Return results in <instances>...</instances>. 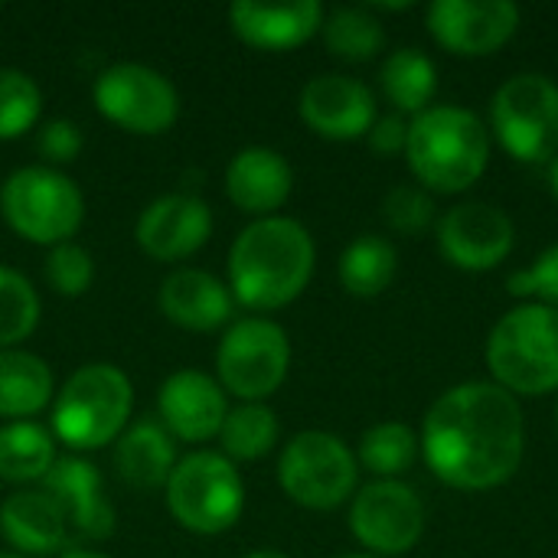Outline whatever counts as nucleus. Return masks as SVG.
<instances>
[{
	"label": "nucleus",
	"mask_w": 558,
	"mask_h": 558,
	"mask_svg": "<svg viewBox=\"0 0 558 558\" xmlns=\"http://www.w3.org/2000/svg\"><path fill=\"white\" fill-rule=\"evenodd\" d=\"M360 481V464L343 438L330 432L294 435L278 458V484L284 497L304 510H337L343 507Z\"/></svg>",
	"instance_id": "9"
},
{
	"label": "nucleus",
	"mask_w": 558,
	"mask_h": 558,
	"mask_svg": "<svg viewBox=\"0 0 558 558\" xmlns=\"http://www.w3.org/2000/svg\"><path fill=\"white\" fill-rule=\"evenodd\" d=\"M350 533L369 556H405L425 533V507L402 481L366 484L350 507Z\"/></svg>",
	"instance_id": "12"
},
{
	"label": "nucleus",
	"mask_w": 558,
	"mask_h": 558,
	"mask_svg": "<svg viewBox=\"0 0 558 558\" xmlns=\"http://www.w3.org/2000/svg\"><path fill=\"white\" fill-rule=\"evenodd\" d=\"M500 144L523 163H543L558 154V85L549 75L520 72L507 78L490 105Z\"/></svg>",
	"instance_id": "11"
},
{
	"label": "nucleus",
	"mask_w": 558,
	"mask_h": 558,
	"mask_svg": "<svg viewBox=\"0 0 558 558\" xmlns=\"http://www.w3.org/2000/svg\"><path fill=\"white\" fill-rule=\"evenodd\" d=\"M418 445L448 487L494 490L523 464L520 402L497 383H461L428 409Z\"/></svg>",
	"instance_id": "1"
},
{
	"label": "nucleus",
	"mask_w": 558,
	"mask_h": 558,
	"mask_svg": "<svg viewBox=\"0 0 558 558\" xmlns=\"http://www.w3.org/2000/svg\"><path fill=\"white\" fill-rule=\"evenodd\" d=\"M43 301L26 275L0 265V350H16L39 327Z\"/></svg>",
	"instance_id": "31"
},
{
	"label": "nucleus",
	"mask_w": 558,
	"mask_h": 558,
	"mask_svg": "<svg viewBox=\"0 0 558 558\" xmlns=\"http://www.w3.org/2000/svg\"><path fill=\"white\" fill-rule=\"evenodd\" d=\"M405 157L412 173L435 193H461L474 186L490 160L484 121L458 105H435L409 124Z\"/></svg>",
	"instance_id": "3"
},
{
	"label": "nucleus",
	"mask_w": 558,
	"mask_h": 558,
	"mask_svg": "<svg viewBox=\"0 0 558 558\" xmlns=\"http://www.w3.org/2000/svg\"><path fill=\"white\" fill-rule=\"evenodd\" d=\"M369 147L383 157H392V154H402L405 144H409V124L399 118V114H386V118H376V124L369 128Z\"/></svg>",
	"instance_id": "36"
},
{
	"label": "nucleus",
	"mask_w": 558,
	"mask_h": 558,
	"mask_svg": "<svg viewBox=\"0 0 558 558\" xmlns=\"http://www.w3.org/2000/svg\"><path fill=\"white\" fill-rule=\"evenodd\" d=\"M56 558H108V556H101V553H95V549H85V546H75V549H65L62 556H56Z\"/></svg>",
	"instance_id": "38"
},
{
	"label": "nucleus",
	"mask_w": 558,
	"mask_h": 558,
	"mask_svg": "<svg viewBox=\"0 0 558 558\" xmlns=\"http://www.w3.org/2000/svg\"><path fill=\"white\" fill-rule=\"evenodd\" d=\"M487 366L507 392L546 396L558 389V307L523 304L487 340Z\"/></svg>",
	"instance_id": "7"
},
{
	"label": "nucleus",
	"mask_w": 558,
	"mask_h": 558,
	"mask_svg": "<svg viewBox=\"0 0 558 558\" xmlns=\"http://www.w3.org/2000/svg\"><path fill=\"white\" fill-rule=\"evenodd\" d=\"M157 304L173 327L190 333H213L232 324L235 298L222 278L203 268H177L163 278Z\"/></svg>",
	"instance_id": "22"
},
{
	"label": "nucleus",
	"mask_w": 558,
	"mask_h": 558,
	"mask_svg": "<svg viewBox=\"0 0 558 558\" xmlns=\"http://www.w3.org/2000/svg\"><path fill=\"white\" fill-rule=\"evenodd\" d=\"M383 92L386 98L409 114H422L428 111V101L438 88V72L435 62L422 52V49H396L379 72Z\"/></svg>",
	"instance_id": "27"
},
{
	"label": "nucleus",
	"mask_w": 558,
	"mask_h": 558,
	"mask_svg": "<svg viewBox=\"0 0 558 558\" xmlns=\"http://www.w3.org/2000/svg\"><path fill=\"white\" fill-rule=\"evenodd\" d=\"M383 216L386 222L402 232V235H422L435 222V199L428 190L415 183H399L386 193L383 199Z\"/></svg>",
	"instance_id": "34"
},
{
	"label": "nucleus",
	"mask_w": 558,
	"mask_h": 558,
	"mask_svg": "<svg viewBox=\"0 0 558 558\" xmlns=\"http://www.w3.org/2000/svg\"><path fill=\"white\" fill-rule=\"evenodd\" d=\"M0 536L23 558H56L75 549L59 504L43 487H20L0 504Z\"/></svg>",
	"instance_id": "19"
},
{
	"label": "nucleus",
	"mask_w": 558,
	"mask_h": 558,
	"mask_svg": "<svg viewBox=\"0 0 558 558\" xmlns=\"http://www.w3.org/2000/svg\"><path fill=\"white\" fill-rule=\"evenodd\" d=\"M278 438H281L278 415L265 402H242V405L229 409L222 432H219L222 454L232 464L235 461H262L265 454L275 451Z\"/></svg>",
	"instance_id": "28"
},
{
	"label": "nucleus",
	"mask_w": 558,
	"mask_h": 558,
	"mask_svg": "<svg viewBox=\"0 0 558 558\" xmlns=\"http://www.w3.org/2000/svg\"><path fill=\"white\" fill-rule=\"evenodd\" d=\"M418 438L402 422H379L360 438V464L373 471L379 481H396L402 471H409L418 458Z\"/></svg>",
	"instance_id": "30"
},
{
	"label": "nucleus",
	"mask_w": 558,
	"mask_h": 558,
	"mask_svg": "<svg viewBox=\"0 0 558 558\" xmlns=\"http://www.w3.org/2000/svg\"><path fill=\"white\" fill-rule=\"evenodd\" d=\"M317 248L311 232L291 216L248 222L226 258V284L245 311L271 314L294 304L314 278Z\"/></svg>",
	"instance_id": "2"
},
{
	"label": "nucleus",
	"mask_w": 558,
	"mask_h": 558,
	"mask_svg": "<svg viewBox=\"0 0 558 558\" xmlns=\"http://www.w3.org/2000/svg\"><path fill=\"white\" fill-rule=\"evenodd\" d=\"M62 510L72 543H101L114 533V507L105 497L98 468L82 454H65L39 484Z\"/></svg>",
	"instance_id": "18"
},
{
	"label": "nucleus",
	"mask_w": 558,
	"mask_h": 558,
	"mask_svg": "<svg viewBox=\"0 0 558 558\" xmlns=\"http://www.w3.org/2000/svg\"><path fill=\"white\" fill-rule=\"evenodd\" d=\"M92 105L108 124L137 137L167 134L180 121L177 85L144 62H114L101 69L92 85Z\"/></svg>",
	"instance_id": "10"
},
{
	"label": "nucleus",
	"mask_w": 558,
	"mask_h": 558,
	"mask_svg": "<svg viewBox=\"0 0 558 558\" xmlns=\"http://www.w3.org/2000/svg\"><path fill=\"white\" fill-rule=\"evenodd\" d=\"M213 235V209L193 193H167L150 199L134 226L141 252L154 262L177 265L196 255Z\"/></svg>",
	"instance_id": "13"
},
{
	"label": "nucleus",
	"mask_w": 558,
	"mask_h": 558,
	"mask_svg": "<svg viewBox=\"0 0 558 558\" xmlns=\"http://www.w3.org/2000/svg\"><path fill=\"white\" fill-rule=\"evenodd\" d=\"M0 216L13 235L33 245H62L85 222V196L78 183L46 163L16 167L0 183Z\"/></svg>",
	"instance_id": "5"
},
{
	"label": "nucleus",
	"mask_w": 558,
	"mask_h": 558,
	"mask_svg": "<svg viewBox=\"0 0 558 558\" xmlns=\"http://www.w3.org/2000/svg\"><path fill=\"white\" fill-rule=\"evenodd\" d=\"M320 33L327 49L343 62H369L386 46L383 23L366 7H340L327 13Z\"/></svg>",
	"instance_id": "29"
},
{
	"label": "nucleus",
	"mask_w": 558,
	"mask_h": 558,
	"mask_svg": "<svg viewBox=\"0 0 558 558\" xmlns=\"http://www.w3.org/2000/svg\"><path fill=\"white\" fill-rule=\"evenodd\" d=\"M43 275L59 298H82L95 284V258L85 245L62 242L46 252Z\"/></svg>",
	"instance_id": "33"
},
{
	"label": "nucleus",
	"mask_w": 558,
	"mask_h": 558,
	"mask_svg": "<svg viewBox=\"0 0 558 558\" xmlns=\"http://www.w3.org/2000/svg\"><path fill=\"white\" fill-rule=\"evenodd\" d=\"M428 33L458 56H490L513 39L520 7L510 0H438L428 7Z\"/></svg>",
	"instance_id": "16"
},
{
	"label": "nucleus",
	"mask_w": 558,
	"mask_h": 558,
	"mask_svg": "<svg viewBox=\"0 0 558 558\" xmlns=\"http://www.w3.org/2000/svg\"><path fill=\"white\" fill-rule=\"evenodd\" d=\"M43 92L23 69L0 65V141H16L39 124Z\"/></svg>",
	"instance_id": "32"
},
{
	"label": "nucleus",
	"mask_w": 558,
	"mask_h": 558,
	"mask_svg": "<svg viewBox=\"0 0 558 558\" xmlns=\"http://www.w3.org/2000/svg\"><path fill=\"white\" fill-rule=\"evenodd\" d=\"M82 144H85L82 128L75 121H69V118H52L36 134L39 157L46 160V167H56V170L65 167V163H72L82 154Z\"/></svg>",
	"instance_id": "35"
},
{
	"label": "nucleus",
	"mask_w": 558,
	"mask_h": 558,
	"mask_svg": "<svg viewBox=\"0 0 558 558\" xmlns=\"http://www.w3.org/2000/svg\"><path fill=\"white\" fill-rule=\"evenodd\" d=\"M396 268H399V255L389 239L360 235L356 242L343 248L337 275H340V284L353 298H376L392 284Z\"/></svg>",
	"instance_id": "26"
},
{
	"label": "nucleus",
	"mask_w": 558,
	"mask_h": 558,
	"mask_svg": "<svg viewBox=\"0 0 558 558\" xmlns=\"http://www.w3.org/2000/svg\"><path fill=\"white\" fill-rule=\"evenodd\" d=\"M556 428H558V402H556Z\"/></svg>",
	"instance_id": "43"
},
{
	"label": "nucleus",
	"mask_w": 558,
	"mask_h": 558,
	"mask_svg": "<svg viewBox=\"0 0 558 558\" xmlns=\"http://www.w3.org/2000/svg\"><path fill=\"white\" fill-rule=\"evenodd\" d=\"M56 438L39 422H3L0 425V481L13 487H39L56 454Z\"/></svg>",
	"instance_id": "25"
},
{
	"label": "nucleus",
	"mask_w": 558,
	"mask_h": 558,
	"mask_svg": "<svg viewBox=\"0 0 558 558\" xmlns=\"http://www.w3.org/2000/svg\"><path fill=\"white\" fill-rule=\"evenodd\" d=\"M229 29L252 49L262 52H288L304 46L324 26V7L317 0L298 3H255L235 0L229 10Z\"/></svg>",
	"instance_id": "20"
},
{
	"label": "nucleus",
	"mask_w": 558,
	"mask_h": 558,
	"mask_svg": "<svg viewBox=\"0 0 558 558\" xmlns=\"http://www.w3.org/2000/svg\"><path fill=\"white\" fill-rule=\"evenodd\" d=\"M530 284H533V298H546L553 307L558 304V245L539 255V262L533 268H526Z\"/></svg>",
	"instance_id": "37"
},
{
	"label": "nucleus",
	"mask_w": 558,
	"mask_h": 558,
	"mask_svg": "<svg viewBox=\"0 0 558 558\" xmlns=\"http://www.w3.org/2000/svg\"><path fill=\"white\" fill-rule=\"evenodd\" d=\"M549 186H553V193H556L558 199V154L549 160Z\"/></svg>",
	"instance_id": "39"
},
{
	"label": "nucleus",
	"mask_w": 558,
	"mask_h": 558,
	"mask_svg": "<svg viewBox=\"0 0 558 558\" xmlns=\"http://www.w3.org/2000/svg\"><path fill=\"white\" fill-rule=\"evenodd\" d=\"M245 558H291V556H284V553H278V549H255V553H248Z\"/></svg>",
	"instance_id": "40"
},
{
	"label": "nucleus",
	"mask_w": 558,
	"mask_h": 558,
	"mask_svg": "<svg viewBox=\"0 0 558 558\" xmlns=\"http://www.w3.org/2000/svg\"><path fill=\"white\" fill-rule=\"evenodd\" d=\"M337 558H376V556H369V553H360V556H337Z\"/></svg>",
	"instance_id": "41"
},
{
	"label": "nucleus",
	"mask_w": 558,
	"mask_h": 558,
	"mask_svg": "<svg viewBox=\"0 0 558 558\" xmlns=\"http://www.w3.org/2000/svg\"><path fill=\"white\" fill-rule=\"evenodd\" d=\"M177 441L157 418H141L114 441V471L134 490H157L177 468Z\"/></svg>",
	"instance_id": "23"
},
{
	"label": "nucleus",
	"mask_w": 558,
	"mask_h": 558,
	"mask_svg": "<svg viewBox=\"0 0 558 558\" xmlns=\"http://www.w3.org/2000/svg\"><path fill=\"white\" fill-rule=\"evenodd\" d=\"M56 399L52 366L23 347L0 350V418L33 422Z\"/></svg>",
	"instance_id": "24"
},
{
	"label": "nucleus",
	"mask_w": 558,
	"mask_h": 558,
	"mask_svg": "<svg viewBox=\"0 0 558 558\" xmlns=\"http://www.w3.org/2000/svg\"><path fill=\"white\" fill-rule=\"evenodd\" d=\"M0 558H23V556H16V553H0Z\"/></svg>",
	"instance_id": "42"
},
{
	"label": "nucleus",
	"mask_w": 558,
	"mask_h": 558,
	"mask_svg": "<svg viewBox=\"0 0 558 558\" xmlns=\"http://www.w3.org/2000/svg\"><path fill=\"white\" fill-rule=\"evenodd\" d=\"M301 121L327 141H356L366 137L376 124V98L373 92L350 75L324 72L314 75L298 98Z\"/></svg>",
	"instance_id": "17"
},
{
	"label": "nucleus",
	"mask_w": 558,
	"mask_h": 558,
	"mask_svg": "<svg viewBox=\"0 0 558 558\" xmlns=\"http://www.w3.org/2000/svg\"><path fill=\"white\" fill-rule=\"evenodd\" d=\"M229 203L255 219L278 216V209L288 203L294 190V170L284 160V154L271 147H242L229 163L222 177Z\"/></svg>",
	"instance_id": "21"
},
{
	"label": "nucleus",
	"mask_w": 558,
	"mask_h": 558,
	"mask_svg": "<svg viewBox=\"0 0 558 558\" xmlns=\"http://www.w3.org/2000/svg\"><path fill=\"white\" fill-rule=\"evenodd\" d=\"M291 369L288 330L268 317H239L226 327L216 350V383L239 402L271 399Z\"/></svg>",
	"instance_id": "8"
},
{
	"label": "nucleus",
	"mask_w": 558,
	"mask_h": 558,
	"mask_svg": "<svg viewBox=\"0 0 558 558\" xmlns=\"http://www.w3.org/2000/svg\"><path fill=\"white\" fill-rule=\"evenodd\" d=\"M157 422L170 432L173 441L206 445L219 438L229 415V396L216 376L203 369H177L163 379L157 392Z\"/></svg>",
	"instance_id": "14"
},
{
	"label": "nucleus",
	"mask_w": 558,
	"mask_h": 558,
	"mask_svg": "<svg viewBox=\"0 0 558 558\" xmlns=\"http://www.w3.org/2000/svg\"><path fill=\"white\" fill-rule=\"evenodd\" d=\"M134 386L114 363L78 366L52 399V438L72 454L114 445L131 425Z\"/></svg>",
	"instance_id": "4"
},
{
	"label": "nucleus",
	"mask_w": 558,
	"mask_h": 558,
	"mask_svg": "<svg viewBox=\"0 0 558 558\" xmlns=\"http://www.w3.org/2000/svg\"><path fill=\"white\" fill-rule=\"evenodd\" d=\"M517 242L513 219L494 203H461L438 222L441 255L464 271L497 268Z\"/></svg>",
	"instance_id": "15"
},
{
	"label": "nucleus",
	"mask_w": 558,
	"mask_h": 558,
	"mask_svg": "<svg viewBox=\"0 0 558 558\" xmlns=\"http://www.w3.org/2000/svg\"><path fill=\"white\" fill-rule=\"evenodd\" d=\"M167 513L193 536H222L245 513V481L222 451H190L163 484Z\"/></svg>",
	"instance_id": "6"
}]
</instances>
